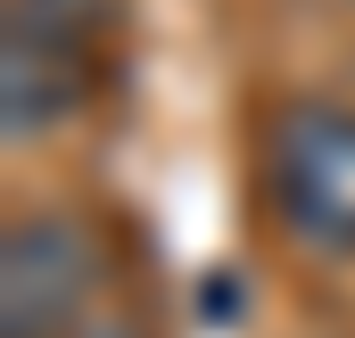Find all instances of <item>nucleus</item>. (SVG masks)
<instances>
[{
    "label": "nucleus",
    "instance_id": "obj_1",
    "mask_svg": "<svg viewBox=\"0 0 355 338\" xmlns=\"http://www.w3.org/2000/svg\"><path fill=\"white\" fill-rule=\"evenodd\" d=\"M257 190L289 240L355 264V107L281 99L257 132Z\"/></svg>",
    "mask_w": 355,
    "mask_h": 338
},
{
    "label": "nucleus",
    "instance_id": "obj_2",
    "mask_svg": "<svg viewBox=\"0 0 355 338\" xmlns=\"http://www.w3.org/2000/svg\"><path fill=\"white\" fill-rule=\"evenodd\" d=\"M107 0H8L0 8V124L8 141H33L91 107L107 75Z\"/></svg>",
    "mask_w": 355,
    "mask_h": 338
},
{
    "label": "nucleus",
    "instance_id": "obj_3",
    "mask_svg": "<svg viewBox=\"0 0 355 338\" xmlns=\"http://www.w3.org/2000/svg\"><path fill=\"white\" fill-rule=\"evenodd\" d=\"M99 289V248L75 215H17L0 240V338H75Z\"/></svg>",
    "mask_w": 355,
    "mask_h": 338
}]
</instances>
